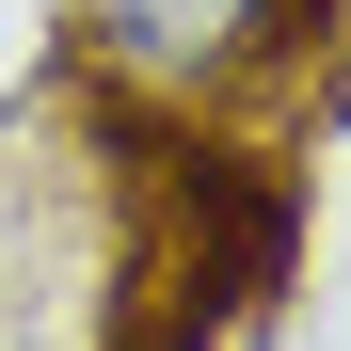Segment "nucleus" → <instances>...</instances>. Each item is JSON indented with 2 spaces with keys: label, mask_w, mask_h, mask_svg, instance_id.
I'll return each mask as SVG.
<instances>
[{
  "label": "nucleus",
  "mask_w": 351,
  "mask_h": 351,
  "mask_svg": "<svg viewBox=\"0 0 351 351\" xmlns=\"http://www.w3.org/2000/svg\"><path fill=\"white\" fill-rule=\"evenodd\" d=\"M96 96L176 112V128L287 144L351 96V0H48Z\"/></svg>",
  "instance_id": "nucleus-1"
}]
</instances>
